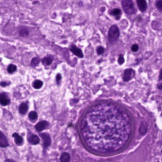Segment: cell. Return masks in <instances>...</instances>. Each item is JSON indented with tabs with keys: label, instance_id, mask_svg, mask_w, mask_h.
I'll list each match as a JSON object with an SVG mask.
<instances>
[{
	"label": "cell",
	"instance_id": "cell-13",
	"mask_svg": "<svg viewBox=\"0 0 162 162\" xmlns=\"http://www.w3.org/2000/svg\"><path fill=\"white\" fill-rule=\"evenodd\" d=\"M13 138L14 139H15V143L17 144L18 145H21L23 144V138L20 136L19 134H18V133H13Z\"/></svg>",
	"mask_w": 162,
	"mask_h": 162
},
{
	"label": "cell",
	"instance_id": "cell-5",
	"mask_svg": "<svg viewBox=\"0 0 162 162\" xmlns=\"http://www.w3.org/2000/svg\"><path fill=\"white\" fill-rule=\"evenodd\" d=\"M9 143L6 137L2 131H0V147H7Z\"/></svg>",
	"mask_w": 162,
	"mask_h": 162
},
{
	"label": "cell",
	"instance_id": "cell-22",
	"mask_svg": "<svg viewBox=\"0 0 162 162\" xmlns=\"http://www.w3.org/2000/svg\"><path fill=\"white\" fill-rule=\"evenodd\" d=\"M39 62H40V59H39L38 57H35V58H33V60H32V61H31V65L33 66V67H35V66L38 65Z\"/></svg>",
	"mask_w": 162,
	"mask_h": 162
},
{
	"label": "cell",
	"instance_id": "cell-20",
	"mask_svg": "<svg viewBox=\"0 0 162 162\" xmlns=\"http://www.w3.org/2000/svg\"><path fill=\"white\" fill-rule=\"evenodd\" d=\"M16 70H17V67H16L15 65H13V64H10V65L8 66V67H7V71H8V73H10V74L14 73Z\"/></svg>",
	"mask_w": 162,
	"mask_h": 162
},
{
	"label": "cell",
	"instance_id": "cell-26",
	"mask_svg": "<svg viewBox=\"0 0 162 162\" xmlns=\"http://www.w3.org/2000/svg\"><path fill=\"white\" fill-rule=\"evenodd\" d=\"M131 50H132L133 52H137V51L138 50V46L137 45V44L132 45V47H131Z\"/></svg>",
	"mask_w": 162,
	"mask_h": 162
},
{
	"label": "cell",
	"instance_id": "cell-18",
	"mask_svg": "<svg viewBox=\"0 0 162 162\" xmlns=\"http://www.w3.org/2000/svg\"><path fill=\"white\" fill-rule=\"evenodd\" d=\"M42 85H43V83H42L40 80H36V81H34V82H33V88L36 89V90L40 89L42 87Z\"/></svg>",
	"mask_w": 162,
	"mask_h": 162
},
{
	"label": "cell",
	"instance_id": "cell-11",
	"mask_svg": "<svg viewBox=\"0 0 162 162\" xmlns=\"http://www.w3.org/2000/svg\"><path fill=\"white\" fill-rule=\"evenodd\" d=\"M137 5H138V8H139V10L141 11V12H145V11L146 10L147 4H146V2L144 1V0H138V1H137Z\"/></svg>",
	"mask_w": 162,
	"mask_h": 162
},
{
	"label": "cell",
	"instance_id": "cell-4",
	"mask_svg": "<svg viewBox=\"0 0 162 162\" xmlns=\"http://www.w3.org/2000/svg\"><path fill=\"white\" fill-rule=\"evenodd\" d=\"M135 74V72L133 69H126L125 71H124V76H123V78H124V82H128L130 81V80L131 79V78L134 76Z\"/></svg>",
	"mask_w": 162,
	"mask_h": 162
},
{
	"label": "cell",
	"instance_id": "cell-30",
	"mask_svg": "<svg viewBox=\"0 0 162 162\" xmlns=\"http://www.w3.org/2000/svg\"><path fill=\"white\" fill-rule=\"evenodd\" d=\"M159 80H162V69L160 70V74H159Z\"/></svg>",
	"mask_w": 162,
	"mask_h": 162
},
{
	"label": "cell",
	"instance_id": "cell-24",
	"mask_svg": "<svg viewBox=\"0 0 162 162\" xmlns=\"http://www.w3.org/2000/svg\"><path fill=\"white\" fill-rule=\"evenodd\" d=\"M156 6H157V8L159 9V11L162 12V1H158L157 3H156Z\"/></svg>",
	"mask_w": 162,
	"mask_h": 162
},
{
	"label": "cell",
	"instance_id": "cell-6",
	"mask_svg": "<svg viewBox=\"0 0 162 162\" xmlns=\"http://www.w3.org/2000/svg\"><path fill=\"white\" fill-rule=\"evenodd\" d=\"M40 136H41V138H43V140H44V146L45 147L49 146L51 144V138H50L49 134H47V133H41Z\"/></svg>",
	"mask_w": 162,
	"mask_h": 162
},
{
	"label": "cell",
	"instance_id": "cell-29",
	"mask_svg": "<svg viewBox=\"0 0 162 162\" xmlns=\"http://www.w3.org/2000/svg\"><path fill=\"white\" fill-rule=\"evenodd\" d=\"M5 162H16L15 160H13V159H6Z\"/></svg>",
	"mask_w": 162,
	"mask_h": 162
},
{
	"label": "cell",
	"instance_id": "cell-19",
	"mask_svg": "<svg viewBox=\"0 0 162 162\" xmlns=\"http://www.w3.org/2000/svg\"><path fill=\"white\" fill-rule=\"evenodd\" d=\"M19 34L23 37H26V36H28V34H29V31H28L27 28L22 27V28H20V30H19Z\"/></svg>",
	"mask_w": 162,
	"mask_h": 162
},
{
	"label": "cell",
	"instance_id": "cell-3",
	"mask_svg": "<svg viewBox=\"0 0 162 162\" xmlns=\"http://www.w3.org/2000/svg\"><path fill=\"white\" fill-rule=\"evenodd\" d=\"M119 37V29L117 26H112L109 31V39L110 41H115Z\"/></svg>",
	"mask_w": 162,
	"mask_h": 162
},
{
	"label": "cell",
	"instance_id": "cell-14",
	"mask_svg": "<svg viewBox=\"0 0 162 162\" xmlns=\"http://www.w3.org/2000/svg\"><path fill=\"white\" fill-rule=\"evenodd\" d=\"M19 113L21 114V115H25V114L27 112V110H28V105H27V104H20V106H19Z\"/></svg>",
	"mask_w": 162,
	"mask_h": 162
},
{
	"label": "cell",
	"instance_id": "cell-10",
	"mask_svg": "<svg viewBox=\"0 0 162 162\" xmlns=\"http://www.w3.org/2000/svg\"><path fill=\"white\" fill-rule=\"evenodd\" d=\"M147 130H148V125H147L146 122H142L141 124H140V127H139V132L141 135H145V133L147 132Z\"/></svg>",
	"mask_w": 162,
	"mask_h": 162
},
{
	"label": "cell",
	"instance_id": "cell-8",
	"mask_svg": "<svg viewBox=\"0 0 162 162\" xmlns=\"http://www.w3.org/2000/svg\"><path fill=\"white\" fill-rule=\"evenodd\" d=\"M70 50H71V52H72L74 54H75L76 56L80 57V58H83V52H82V50L80 48H78L77 47H75V46H71Z\"/></svg>",
	"mask_w": 162,
	"mask_h": 162
},
{
	"label": "cell",
	"instance_id": "cell-17",
	"mask_svg": "<svg viewBox=\"0 0 162 162\" xmlns=\"http://www.w3.org/2000/svg\"><path fill=\"white\" fill-rule=\"evenodd\" d=\"M53 61V58L51 56H47V57H45L44 59H42V63L46 66H48L52 63Z\"/></svg>",
	"mask_w": 162,
	"mask_h": 162
},
{
	"label": "cell",
	"instance_id": "cell-15",
	"mask_svg": "<svg viewBox=\"0 0 162 162\" xmlns=\"http://www.w3.org/2000/svg\"><path fill=\"white\" fill-rule=\"evenodd\" d=\"M110 14L112 16H114L117 19H120V16H121V10H119V9H114V10H112L110 12Z\"/></svg>",
	"mask_w": 162,
	"mask_h": 162
},
{
	"label": "cell",
	"instance_id": "cell-21",
	"mask_svg": "<svg viewBox=\"0 0 162 162\" xmlns=\"http://www.w3.org/2000/svg\"><path fill=\"white\" fill-rule=\"evenodd\" d=\"M37 117H38V115H37V113L35 111H31L29 113V118H30V120L33 121V122H34V121L36 120Z\"/></svg>",
	"mask_w": 162,
	"mask_h": 162
},
{
	"label": "cell",
	"instance_id": "cell-12",
	"mask_svg": "<svg viewBox=\"0 0 162 162\" xmlns=\"http://www.w3.org/2000/svg\"><path fill=\"white\" fill-rule=\"evenodd\" d=\"M28 141H29L30 144H32V145H37V144H39V142H40V138H38V136L33 134V135H31V136H29Z\"/></svg>",
	"mask_w": 162,
	"mask_h": 162
},
{
	"label": "cell",
	"instance_id": "cell-16",
	"mask_svg": "<svg viewBox=\"0 0 162 162\" xmlns=\"http://www.w3.org/2000/svg\"><path fill=\"white\" fill-rule=\"evenodd\" d=\"M69 160H70V156H69L68 153L64 152V153L61 154V156H60V161L61 162H69Z\"/></svg>",
	"mask_w": 162,
	"mask_h": 162
},
{
	"label": "cell",
	"instance_id": "cell-1",
	"mask_svg": "<svg viewBox=\"0 0 162 162\" xmlns=\"http://www.w3.org/2000/svg\"><path fill=\"white\" fill-rule=\"evenodd\" d=\"M84 145L97 154H111L123 150L131 141L133 121L123 106L99 102L85 111L79 123Z\"/></svg>",
	"mask_w": 162,
	"mask_h": 162
},
{
	"label": "cell",
	"instance_id": "cell-2",
	"mask_svg": "<svg viewBox=\"0 0 162 162\" xmlns=\"http://www.w3.org/2000/svg\"><path fill=\"white\" fill-rule=\"evenodd\" d=\"M122 6L124 8V11L128 15H132L136 12V9L132 1H123Z\"/></svg>",
	"mask_w": 162,
	"mask_h": 162
},
{
	"label": "cell",
	"instance_id": "cell-9",
	"mask_svg": "<svg viewBox=\"0 0 162 162\" xmlns=\"http://www.w3.org/2000/svg\"><path fill=\"white\" fill-rule=\"evenodd\" d=\"M10 104V98L5 94H0V104L6 106Z\"/></svg>",
	"mask_w": 162,
	"mask_h": 162
},
{
	"label": "cell",
	"instance_id": "cell-23",
	"mask_svg": "<svg viewBox=\"0 0 162 162\" xmlns=\"http://www.w3.org/2000/svg\"><path fill=\"white\" fill-rule=\"evenodd\" d=\"M104 47H97V54H98L99 55L102 54H104Z\"/></svg>",
	"mask_w": 162,
	"mask_h": 162
},
{
	"label": "cell",
	"instance_id": "cell-7",
	"mask_svg": "<svg viewBox=\"0 0 162 162\" xmlns=\"http://www.w3.org/2000/svg\"><path fill=\"white\" fill-rule=\"evenodd\" d=\"M47 126H48V123H47V121H41V122L38 123V124H36L35 129H36L38 131H42L44 129H46Z\"/></svg>",
	"mask_w": 162,
	"mask_h": 162
},
{
	"label": "cell",
	"instance_id": "cell-27",
	"mask_svg": "<svg viewBox=\"0 0 162 162\" xmlns=\"http://www.w3.org/2000/svg\"><path fill=\"white\" fill-rule=\"evenodd\" d=\"M8 84H9V83H5V82H2V83H0V85H1L2 87H6Z\"/></svg>",
	"mask_w": 162,
	"mask_h": 162
},
{
	"label": "cell",
	"instance_id": "cell-31",
	"mask_svg": "<svg viewBox=\"0 0 162 162\" xmlns=\"http://www.w3.org/2000/svg\"><path fill=\"white\" fill-rule=\"evenodd\" d=\"M159 89H160V90L162 89V83H161V84H159Z\"/></svg>",
	"mask_w": 162,
	"mask_h": 162
},
{
	"label": "cell",
	"instance_id": "cell-28",
	"mask_svg": "<svg viewBox=\"0 0 162 162\" xmlns=\"http://www.w3.org/2000/svg\"><path fill=\"white\" fill-rule=\"evenodd\" d=\"M60 77H61V76H60V74H57V78H56V81H57V83H60Z\"/></svg>",
	"mask_w": 162,
	"mask_h": 162
},
{
	"label": "cell",
	"instance_id": "cell-25",
	"mask_svg": "<svg viewBox=\"0 0 162 162\" xmlns=\"http://www.w3.org/2000/svg\"><path fill=\"white\" fill-rule=\"evenodd\" d=\"M124 62V58L123 55H120V56L118 57V63L119 64H123Z\"/></svg>",
	"mask_w": 162,
	"mask_h": 162
}]
</instances>
